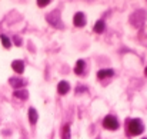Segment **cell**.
<instances>
[{
	"mask_svg": "<svg viewBox=\"0 0 147 139\" xmlns=\"http://www.w3.org/2000/svg\"><path fill=\"white\" fill-rule=\"evenodd\" d=\"M144 131V125L140 119H130L127 123V132L131 136H137Z\"/></svg>",
	"mask_w": 147,
	"mask_h": 139,
	"instance_id": "cell-1",
	"label": "cell"
},
{
	"mask_svg": "<svg viewBox=\"0 0 147 139\" xmlns=\"http://www.w3.org/2000/svg\"><path fill=\"white\" fill-rule=\"evenodd\" d=\"M103 126H104V129H107V131H117V129L120 128V122L117 121L116 116L107 115V116L103 119Z\"/></svg>",
	"mask_w": 147,
	"mask_h": 139,
	"instance_id": "cell-2",
	"label": "cell"
},
{
	"mask_svg": "<svg viewBox=\"0 0 147 139\" xmlns=\"http://www.w3.org/2000/svg\"><path fill=\"white\" fill-rule=\"evenodd\" d=\"M46 20L49 22V25H51L53 27L63 29V23H61V17H60V12L59 10H54V12L49 13L46 16Z\"/></svg>",
	"mask_w": 147,
	"mask_h": 139,
	"instance_id": "cell-3",
	"label": "cell"
},
{
	"mask_svg": "<svg viewBox=\"0 0 147 139\" xmlns=\"http://www.w3.org/2000/svg\"><path fill=\"white\" fill-rule=\"evenodd\" d=\"M137 20H140L139 23H140V26H142V25L146 22V12H143V10H137V12H134V13L131 14L130 22H131V25L137 26Z\"/></svg>",
	"mask_w": 147,
	"mask_h": 139,
	"instance_id": "cell-4",
	"label": "cell"
},
{
	"mask_svg": "<svg viewBox=\"0 0 147 139\" xmlns=\"http://www.w3.org/2000/svg\"><path fill=\"white\" fill-rule=\"evenodd\" d=\"M73 23H74L76 27H84V26H86V16H84V13L77 12V13L73 16Z\"/></svg>",
	"mask_w": 147,
	"mask_h": 139,
	"instance_id": "cell-5",
	"label": "cell"
},
{
	"mask_svg": "<svg viewBox=\"0 0 147 139\" xmlns=\"http://www.w3.org/2000/svg\"><path fill=\"white\" fill-rule=\"evenodd\" d=\"M84 69H86V62L83 59L77 60L76 65H74V73L79 75V76H83L84 75Z\"/></svg>",
	"mask_w": 147,
	"mask_h": 139,
	"instance_id": "cell-6",
	"label": "cell"
},
{
	"mask_svg": "<svg viewBox=\"0 0 147 139\" xmlns=\"http://www.w3.org/2000/svg\"><path fill=\"white\" fill-rule=\"evenodd\" d=\"M9 83L13 86V88H16V89H22L24 85H26V80L24 79H22V78H10V80H9Z\"/></svg>",
	"mask_w": 147,
	"mask_h": 139,
	"instance_id": "cell-7",
	"label": "cell"
},
{
	"mask_svg": "<svg viewBox=\"0 0 147 139\" xmlns=\"http://www.w3.org/2000/svg\"><path fill=\"white\" fill-rule=\"evenodd\" d=\"M27 116H29V122L32 125H36L37 121H39V113L34 108H29V112H27Z\"/></svg>",
	"mask_w": 147,
	"mask_h": 139,
	"instance_id": "cell-8",
	"label": "cell"
},
{
	"mask_svg": "<svg viewBox=\"0 0 147 139\" xmlns=\"http://www.w3.org/2000/svg\"><path fill=\"white\" fill-rule=\"evenodd\" d=\"M11 67H13V70H14L17 75H22V73L24 72V62H23V60H14V62L11 63Z\"/></svg>",
	"mask_w": 147,
	"mask_h": 139,
	"instance_id": "cell-9",
	"label": "cell"
},
{
	"mask_svg": "<svg viewBox=\"0 0 147 139\" xmlns=\"http://www.w3.org/2000/svg\"><path fill=\"white\" fill-rule=\"evenodd\" d=\"M69 91H70V83L67 80H61L57 85V92H59V95H66Z\"/></svg>",
	"mask_w": 147,
	"mask_h": 139,
	"instance_id": "cell-10",
	"label": "cell"
},
{
	"mask_svg": "<svg viewBox=\"0 0 147 139\" xmlns=\"http://www.w3.org/2000/svg\"><path fill=\"white\" fill-rule=\"evenodd\" d=\"M114 75L113 69H101L97 72V79H104V78H111Z\"/></svg>",
	"mask_w": 147,
	"mask_h": 139,
	"instance_id": "cell-11",
	"label": "cell"
},
{
	"mask_svg": "<svg viewBox=\"0 0 147 139\" xmlns=\"http://www.w3.org/2000/svg\"><path fill=\"white\" fill-rule=\"evenodd\" d=\"M104 29H106V23H104V20H97L96 25H94V32H96V33H103Z\"/></svg>",
	"mask_w": 147,
	"mask_h": 139,
	"instance_id": "cell-12",
	"label": "cell"
},
{
	"mask_svg": "<svg viewBox=\"0 0 147 139\" xmlns=\"http://www.w3.org/2000/svg\"><path fill=\"white\" fill-rule=\"evenodd\" d=\"M14 97H19V99H27V96H29V92L26 91V89H19V91H14Z\"/></svg>",
	"mask_w": 147,
	"mask_h": 139,
	"instance_id": "cell-13",
	"label": "cell"
},
{
	"mask_svg": "<svg viewBox=\"0 0 147 139\" xmlns=\"http://www.w3.org/2000/svg\"><path fill=\"white\" fill-rule=\"evenodd\" d=\"M0 40H1V45L6 47V49H9V47L11 46V40H10L6 35H1V36H0Z\"/></svg>",
	"mask_w": 147,
	"mask_h": 139,
	"instance_id": "cell-14",
	"label": "cell"
},
{
	"mask_svg": "<svg viewBox=\"0 0 147 139\" xmlns=\"http://www.w3.org/2000/svg\"><path fill=\"white\" fill-rule=\"evenodd\" d=\"M63 139H70V125L69 123L63 126Z\"/></svg>",
	"mask_w": 147,
	"mask_h": 139,
	"instance_id": "cell-15",
	"label": "cell"
},
{
	"mask_svg": "<svg viewBox=\"0 0 147 139\" xmlns=\"http://www.w3.org/2000/svg\"><path fill=\"white\" fill-rule=\"evenodd\" d=\"M37 4H39L40 7H45V6L50 4V0H39V1H37Z\"/></svg>",
	"mask_w": 147,
	"mask_h": 139,
	"instance_id": "cell-16",
	"label": "cell"
},
{
	"mask_svg": "<svg viewBox=\"0 0 147 139\" xmlns=\"http://www.w3.org/2000/svg\"><path fill=\"white\" fill-rule=\"evenodd\" d=\"M84 91H87V88H86L84 85H80V86L76 89V93H82V92H84Z\"/></svg>",
	"mask_w": 147,
	"mask_h": 139,
	"instance_id": "cell-17",
	"label": "cell"
},
{
	"mask_svg": "<svg viewBox=\"0 0 147 139\" xmlns=\"http://www.w3.org/2000/svg\"><path fill=\"white\" fill-rule=\"evenodd\" d=\"M14 40H16V45H17V46H20V45H22V40H20V37H14Z\"/></svg>",
	"mask_w": 147,
	"mask_h": 139,
	"instance_id": "cell-18",
	"label": "cell"
},
{
	"mask_svg": "<svg viewBox=\"0 0 147 139\" xmlns=\"http://www.w3.org/2000/svg\"><path fill=\"white\" fill-rule=\"evenodd\" d=\"M144 72H146V75H147V67H146V70H144Z\"/></svg>",
	"mask_w": 147,
	"mask_h": 139,
	"instance_id": "cell-19",
	"label": "cell"
},
{
	"mask_svg": "<svg viewBox=\"0 0 147 139\" xmlns=\"http://www.w3.org/2000/svg\"><path fill=\"white\" fill-rule=\"evenodd\" d=\"M143 139H147V138H143Z\"/></svg>",
	"mask_w": 147,
	"mask_h": 139,
	"instance_id": "cell-20",
	"label": "cell"
}]
</instances>
